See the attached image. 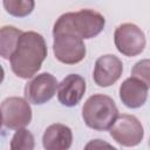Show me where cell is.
<instances>
[{
  "mask_svg": "<svg viewBox=\"0 0 150 150\" xmlns=\"http://www.w3.org/2000/svg\"><path fill=\"white\" fill-rule=\"evenodd\" d=\"M47 56V46L41 34L22 32L9 59L12 71L21 79L33 77Z\"/></svg>",
  "mask_w": 150,
  "mask_h": 150,
  "instance_id": "6da1fadb",
  "label": "cell"
},
{
  "mask_svg": "<svg viewBox=\"0 0 150 150\" xmlns=\"http://www.w3.org/2000/svg\"><path fill=\"white\" fill-rule=\"evenodd\" d=\"M105 25L104 16L93 9H81L62 14L55 22L53 33L68 32L81 39H91L98 35Z\"/></svg>",
  "mask_w": 150,
  "mask_h": 150,
  "instance_id": "7a4b0ae2",
  "label": "cell"
},
{
  "mask_svg": "<svg viewBox=\"0 0 150 150\" xmlns=\"http://www.w3.org/2000/svg\"><path fill=\"white\" fill-rule=\"evenodd\" d=\"M117 116L118 110L114 100L103 94L90 96L82 108V118L87 127L98 131L109 130Z\"/></svg>",
  "mask_w": 150,
  "mask_h": 150,
  "instance_id": "3957f363",
  "label": "cell"
},
{
  "mask_svg": "<svg viewBox=\"0 0 150 150\" xmlns=\"http://www.w3.org/2000/svg\"><path fill=\"white\" fill-rule=\"evenodd\" d=\"M53 50L55 57L66 64H75L81 62L86 56V46L83 39L68 32L53 33Z\"/></svg>",
  "mask_w": 150,
  "mask_h": 150,
  "instance_id": "277c9868",
  "label": "cell"
},
{
  "mask_svg": "<svg viewBox=\"0 0 150 150\" xmlns=\"http://www.w3.org/2000/svg\"><path fill=\"white\" fill-rule=\"evenodd\" d=\"M114 42L120 53L125 56H136L145 47V35L135 23L125 22L120 25L114 33Z\"/></svg>",
  "mask_w": 150,
  "mask_h": 150,
  "instance_id": "5b68a950",
  "label": "cell"
},
{
  "mask_svg": "<svg viewBox=\"0 0 150 150\" xmlns=\"http://www.w3.org/2000/svg\"><path fill=\"white\" fill-rule=\"evenodd\" d=\"M110 136L123 146H135L139 144L144 136V130L137 117L134 115H118L111 128Z\"/></svg>",
  "mask_w": 150,
  "mask_h": 150,
  "instance_id": "8992f818",
  "label": "cell"
},
{
  "mask_svg": "<svg viewBox=\"0 0 150 150\" xmlns=\"http://www.w3.org/2000/svg\"><path fill=\"white\" fill-rule=\"evenodd\" d=\"M32 109L26 98L12 96L7 97L1 103V121L2 125L8 129L25 128L30 123Z\"/></svg>",
  "mask_w": 150,
  "mask_h": 150,
  "instance_id": "52a82bcc",
  "label": "cell"
},
{
  "mask_svg": "<svg viewBox=\"0 0 150 150\" xmlns=\"http://www.w3.org/2000/svg\"><path fill=\"white\" fill-rule=\"evenodd\" d=\"M59 83L49 73L34 76L25 86V98L32 104H43L56 93Z\"/></svg>",
  "mask_w": 150,
  "mask_h": 150,
  "instance_id": "ba28073f",
  "label": "cell"
},
{
  "mask_svg": "<svg viewBox=\"0 0 150 150\" xmlns=\"http://www.w3.org/2000/svg\"><path fill=\"white\" fill-rule=\"evenodd\" d=\"M122 71V61L115 55L107 54L100 56L96 60L93 79L98 87H109L121 77Z\"/></svg>",
  "mask_w": 150,
  "mask_h": 150,
  "instance_id": "9c48e42d",
  "label": "cell"
},
{
  "mask_svg": "<svg viewBox=\"0 0 150 150\" xmlns=\"http://www.w3.org/2000/svg\"><path fill=\"white\" fill-rule=\"evenodd\" d=\"M86 89V81L82 76L69 74L59 83L57 100L66 107H74L82 100Z\"/></svg>",
  "mask_w": 150,
  "mask_h": 150,
  "instance_id": "30bf717a",
  "label": "cell"
},
{
  "mask_svg": "<svg viewBox=\"0 0 150 150\" xmlns=\"http://www.w3.org/2000/svg\"><path fill=\"white\" fill-rule=\"evenodd\" d=\"M148 86L139 79L131 76L123 81L120 87V98L128 108L142 107L148 97Z\"/></svg>",
  "mask_w": 150,
  "mask_h": 150,
  "instance_id": "8fae6325",
  "label": "cell"
},
{
  "mask_svg": "<svg viewBox=\"0 0 150 150\" xmlns=\"http://www.w3.org/2000/svg\"><path fill=\"white\" fill-rule=\"evenodd\" d=\"M71 142L73 134L70 128L61 123L50 124L42 136V144L47 150H66L70 148Z\"/></svg>",
  "mask_w": 150,
  "mask_h": 150,
  "instance_id": "7c38bea8",
  "label": "cell"
},
{
  "mask_svg": "<svg viewBox=\"0 0 150 150\" xmlns=\"http://www.w3.org/2000/svg\"><path fill=\"white\" fill-rule=\"evenodd\" d=\"M22 30L13 27V26H4L0 30V54L4 59L9 60L15 47L18 40Z\"/></svg>",
  "mask_w": 150,
  "mask_h": 150,
  "instance_id": "4fadbf2b",
  "label": "cell"
},
{
  "mask_svg": "<svg viewBox=\"0 0 150 150\" xmlns=\"http://www.w3.org/2000/svg\"><path fill=\"white\" fill-rule=\"evenodd\" d=\"M2 4L6 12L16 18L29 15L35 7L34 0H2Z\"/></svg>",
  "mask_w": 150,
  "mask_h": 150,
  "instance_id": "5bb4252c",
  "label": "cell"
},
{
  "mask_svg": "<svg viewBox=\"0 0 150 150\" xmlns=\"http://www.w3.org/2000/svg\"><path fill=\"white\" fill-rule=\"evenodd\" d=\"M12 150H32L34 149V136L25 128H20L15 131L11 141Z\"/></svg>",
  "mask_w": 150,
  "mask_h": 150,
  "instance_id": "9a60e30c",
  "label": "cell"
},
{
  "mask_svg": "<svg viewBox=\"0 0 150 150\" xmlns=\"http://www.w3.org/2000/svg\"><path fill=\"white\" fill-rule=\"evenodd\" d=\"M131 76H135L150 87V59H143L135 63L131 69Z\"/></svg>",
  "mask_w": 150,
  "mask_h": 150,
  "instance_id": "2e32d148",
  "label": "cell"
},
{
  "mask_svg": "<svg viewBox=\"0 0 150 150\" xmlns=\"http://www.w3.org/2000/svg\"><path fill=\"white\" fill-rule=\"evenodd\" d=\"M101 148H110L111 149L112 145H110V144H108L101 139H94L86 145V149H101Z\"/></svg>",
  "mask_w": 150,
  "mask_h": 150,
  "instance_id": "e0dca14e",
  "label": "cell"
},
{
  "mask_svg": "<svg viewBox=\"0 0 150 150\" xmlns=\"http://www.w3.org/2000/svg\"><path fill=\"white\" fill-rule=\"evenodd\" d=\"M149 146H150V139H149Z\"/></svg>",
  "mask_w": 150,
  "mask_h": 150,
  "instance_id": "ac0fdd59",
  "label": "cell"
}]
</instances>
